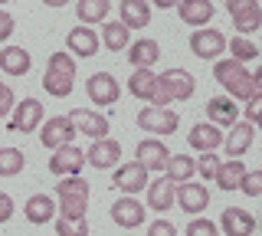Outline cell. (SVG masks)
<instances>
[{
	"label": "cell",
	"instance_id": "cell-42",
	"mask_svg": "<svg viewBox=\"0 0 262 236\" xmlns=\"http://www.w3.org/2000/svg\"><path fill=\"white\" fill-rule=\"evenodd\" d=\"M13 89L10 85H4V82H0V118H7V115H10V112H13Z\"/></svg>",
	"mask_w": 262,
	"mask_h": 236
},
{
	"label": "cell",
	"instance_id": "cell-44",
	"mask_svg": "<svg viewBox=\"0 0 262 236\" xmlns=\"http://www.w3.org/2000/svg\"><path fill=\"white\" fill-rule=\"evenodd\" d=\"M10 217H13V197L0 190V223H7Z\"/></svg>",
	"mask_w": 262,
	"mask_h": 236
},
{
	"label": "cell",
	"instance_id": "cell-7",
	"mask_svg": "<svg viewBox=\"0 0 262 236\" xmlns=\"http://www.w3.org/2000/svg\"><path fill=\"white\" fill-rule=\"evenodd\" d=\"M226 50V36L213 27H200L190 33V53L196 59H220Z\"/></svg>",
	"mask_w": 262,
	"mask_h": 236
},
{
	"label": "cell",
	"instance_id": "cell-10",
	"mask_svg": "<svg viewBox=\"0 0 262 236\" xmlns=\"http://www.w3.org/2000/svg\"><path fill=\"white\" fill-rule=\"evenodd\" d=\"M167 158H170V151H167V144L161 141V138H144V141H138V151H135V161L141 164L147 174H158V170L167 167Z\"/></svg>",
	"mask_w": 262,
	"mask_h": 236
},
{
	"label": "cell",
	"instance_id": "cell-32",
	"mask_svg": "<svg viewBox=\"0 0 262 236\" xmlns=\"http://www.w3.org/2000/svg\"><path fill=\"white\" fill-rule=\"evenodd\" d=\"M27 164V154L20 148H0V177H16Z\"/></svg>",
	"mask_w": 262,
	"mask_h": 236
},
{
	"label": "cell",
	"instance_id": "cell-47",
	"mask_svg": "<svg viewBox=\"0 0 262 236\" xmlns=\"http://www.w3.org/2000/svg\"><path fill=\"white\" fill-rule=\"evenodd\" d=\"M43 4H46V7H66L69 0H43Z\"/></svg>",
	"mask_w": 262,
	"mask_h": 236
},
{
	"label": "cell",
	"instance_id": "cell-13",
	"mask_svg": "<svg viewBox=\"0 0 262 236\" xmlns=\"http://www.w3.org/2000/svg\"><path fill=\"white\" fill-rule=\"evenodd\" d=\"M216 230H223L226 236H252L256 233V217L243 207H226L220 223H216Z\"/></svg>",
	"mask_w": 262,
	"mask_h": 236
},
{
	"label": "cell",
	"instance_id": "cell-25",
	"mask_svg": "<svg viewBox=\"0 0 262 236\" xmlns=\"http://www.w3.org/2000/svg\"><path fill=\"white\" fill-rule=\"evenodd\" d=\"M30 66H33V59L23 46H4V50H0V69H4L7 76H27Z\"/></svg>",
	"mask_w": 262,
	"mask_h": 236
},
{
	"label": "cell",
	"instance_id": "cell-46",
	"mask_svg": "<svg viewBox=\"0 0 262 236\" xmlns=\"http://www.w3.org/2000/svg\"><path fill=\"white\" fill-rule=\"evenodd\" d=\"M147 4H154V7H177L180 0H147Z\"/></svg>",
	"mask_w": 262,
	"mask_h": 236
},
{
	"label": "cell",
	"instance_id": "cell-2",
	"mask_svg": "<svg viewBox=\"0 0 262 236\" xmlns=\"http://www.w3.org/2000/svg\"><path fill=\"white\" fill-rule=\"evenodd\" d=\"M193 92H196V79L190 72L187 69H167V72H161V76H154L147 102H151L154 109H167L170 102H187Z\"/></svg>",
	"mask_w": 262,
	"mask_h": 236
},
{
	"label": "cell",
	"instance_id": "cell-27",
	"mask_svg": "<svg viewBox=\"0 0 262 236\" xmlns=\"http://www.w3.org/2000/svg\"><path fill=\"white\" fill-rule=\"evenodd\" d=\"M23 213H27L30 223L43 226V223H53V213H56V203L49 194H33L27 200V207H23Z\"/></svg>",
	"mask_w": 262,
	"mask_h": 236
},
{
	"label": "cell",
	"instance_id": "cell-6",
	"mask_svg": "<svg viewBox=\"0 0 262 236\" xmlns=\"http://www.w3.org/2000/svg\"><path fill=\"white\" fill-rule=\"evenodd\" d=\"M43 125V102L39 99H23L10 112V132L13 135H30Z\"/></svg>",
	"mask_w": 262,
	"mask_h": 236
},
{
	"label": "cell",
	"instance_id": "cell-49",
	"mask_svg": "<svg viewBox=\"0 0 262 236\" xmlns=\"http://www.w3.org/2000/svg\"><path fill=\"white\" fill-rule=\"evenodd\" d=\"M210 4H213V0H210Z\"/></svg>",
	"mask_w": 262,
	"mask_h": 236
},
{
	"label": "cell",
	"instance_id": "cell-45",
	"mask_svg": "<svg viewBox=\"0 0 262 236\" xmlns=\"http://www.w3.org/2000/svg\"><path fill=\"white\" fill-rule=\"evenodd\" d=\"M13 27H16V23H13V17H10V13H4V10H0V39H10V36H13Z\"/></svg>",
	"mask_w": 262,
	"mask_h": 236
},
{
	"label": "cell",
	"instance_id": "cell-35",
	"mask_svg": "<svg viewBox=\"0 0 262 236\" xmlns=\"http://www.w3.org/2000/svg\"><path fill=\"white\" fill-rule=\"evenodd\" d=\"M233 27H236V33H239V36L256 33V30L262 27V7H252V10L236 13V17H233Z\"/></svg>",
	"mask_w": 262,
	"mask_h": 236
},
{
	"label": "cell",
	"instance_id": "cell-40",
	"mask_svg": "<svg viewBox=\"0 0 262 236\" xmlns=\"http://www.w3.org/2000/svg\"><path fill=\"white\" fill-rule=\"evenodd\" d=\"M259 115H262V92H256L252 99H246V112L239 118H246L249 125H259Z\"/></svg>",
	"mask_w": 262,
	"mask_h": 236
},
{
	"label": "cell",
	"instance_id": "cell-16",
	"mask_svg": "<svg viewBox=\"0 0 262 236\" xmlns=\"http://www.w3.org/2000/svg\"><path fill=\"white\" fill-rule=\"evenodd\" d=\"M82 164H85V154H82L76 144H62V148H56L53 158H49V170H53V174H59V177L79 174Z\"/></svg>",
	"mask_w": 262,
	"mask_h": 236
},
{
	"label": "cell",
	"instance_id": "cell-41",
	"mask_svg": "<svg viewBox=\"0 0 262 236\" xmlns=\"http://www.w3.org/2000/svg\"><path fill=\"white\" fill-rule=\"evenodd\" d=\"M147 236H177V226L170 220H154L147 223Z\"/></svg>",
	"mask_w": 262,
	"mask_h": 236
},
{
	"label": "cell",
	"instance_id": "cell-38",
	"mask_svg": "<svg viewBox=\"0 0 262 236\" xmlns=\"http://www.w3.org/2000/svg\"><path fill=\"white\" fill-rule=\"evenodd\" d=\"M184 236H220V230H216V223H213V220L196 217V220H190V223H187Z\"/></svg>",
	"mask_w": 262,
	"mask_h": 236
},
{
	"label": "cell",
	"instance_id": "cell-26",
	"mask_svg": "<svg viewBox=\"0 0 262 236\" xmlns=\"http://www.w3.org/2000/svg\"><path fill=\"white\" fill-rule=\"evenodd\" d=\"M128 59H131V66H138V69L158 66V59H161L158 39H135V43H131V50H128Z\"/></svg>",
	"mask_w": 262,
	"mask_h": 236
},
{
	"label": "cell",
	"instance_id": "cell-1",
	"mask_svg": "<svg viewBox=\"0 0 262 236\" xmlns=\"http://www.w3.org/2000/svg\"><path fill=\"white\" fill-rule=\"evenodd\" d=\"M213 76H216V82L226 89V95L233 102H246L256 92H262V69L249 72L243 62H236V59H216Z\"/></svg>",
	"mask_w": 262,
	"mask_h": 236
},
{
	"label": "cell",
	"instance_id": "cell-48",
	"mask_svg": "<svg viewBox=\"0 0 262 236\" xmlns=\"http://www.w3.org/2000/svg\"><path fill=\"white\" fill-rule=\"evenodd\" d=\"M4 4H7V0H0V7H4Z\"/></svg>",
	"mask_w": 262,
	"mask_h": 236
},
{
	"label": "cell",
	"instance_id": "cell-29",
	"mask_svg": "<svg viewBox=\"0 0 262 236\" xmlns=\"http://www.w3.org/2000/svg\"><path fill=\"white\" fill-rule=\"evenodd\" d=\"M193 174H196V167H193V158H190V154H170V158H167L164 177H170L174 184H187Z\"/></svg>",
	"mask_w": 262,
	"mask_h": 236
},
{
	"label": "cell",
	"instance_id": "cell-28",
	"mask_svg": "<svg viewBox=\"0 0 262 236\" xmlns=\"http://www.w3.org/2000/svg\"><path fill=\"white\" fill-rule=\"evenodd\" d=\"M82 27H95V23H105V17L112 13V0H79L76 7Z\"/></svg>",
	"mask_w": 262,
	"mask_h": 236
},
{
	"label": "cell",
	"instance_id": "cell-18",
	"mask_svg": "<svg viewBox=\"0 0 262 236\" xmlns=\"http://www.w3.org/2000/svg\"><path fill=\"white\" fill-rule=\"evenodd\" d=\"M112 220L121 226V230H135V226L144 223V203H138L135 197H118L112 203Z\"/></svg>",
	"mask_w": 262,
	"mask_h": 236
},
{
	"label": "cell",
	"instance_id": "cell-22",
	"mask_svg": "<svg viewBox=\"0 0 262 236\" xmlns=\"http://www.w3.org/2000/svg\"><path fill=\"white\" fill-rule=\"evenodd\" d=\"M207 115H210V125H216V128H233L236 118H239V105L229 99V95H216V99L207 102Z\"/></svg>",
	"mask_w": 262,
	"mask_h": 236
},
{
	"label": "cell",
	"instance_id": "cell-21",
	"mask_svg": "<svg viewBox=\"0 0 262 236\" xmlns=\"http://www.w3.org/2000/svg\"><path fill=\"white\" fill-rule=\"evenodd\" d=\"M118 13H121V27L128 30H144L147 23H151V4L147 0H121L118 4Z\"/></svg>",
	"mask_w": 262,
	"mask_h": 236
},
{
	"label": "cell",
	"instance_id": "cell-14",
	"mask_svg": "<svg viewBox=\"0 0 262 236\" xmlns=\"http://www.w3.org/2000/svg\"><path fill=\"white\" fill-rule=\"evenodd\" d=\"M85 161H89V164H92L95 170L118 167V161H121V144L115 141V138H98L95 144H89Z\"/></svg>",
	"mask_w": 262,
	"mask_h": 236
},
{
	"label": "cell",
	"instance_id": "cell-8",
	"mask_svg": "<svg viewBox=\"0 0 262 236\" xmlns=\"http://www.w3.org/2000/svg\"><path fill=\"white\" fill-rule=\"evenodd\" d=\"M72 138H76V128H72L69 115L43 118V125H39V141H43L49 151L62 148V144H72Z\"/></svg>",
	"mask_w": 262,
	"mask_h": 236
},
{
	"label": "cell",
	"instance_id": "cell-37",
	"mask_svg": "<svg viewBox=\"0 0 262 236\" xmlns=\"http://www.w3.org/2000/svg\"><path fill=\"white\" fill-rule=\"evenodd\" d=\"M56 236H89L85 217H79V220H59V223H56Z\"/></svg>",
	"mask_w": 262,
	"mask_h": 236
},
{
	"label": "cell",
	"instance_id": "cell-30",
	"mask_svg": "<svg viewBox=\"0 0 262 236\" xmlns=\"http://www.w3.org/2000/svg\"><path fill=\"white\" fill-rule=\"evenodd\" d=\"M243 174H246V164L229 158V161H220V170H216V177H213V181H216L220 190H236L239 181H243Z\"/></svg>",
	"mask_w": 262,
	"mask_h": 236
},
{
	"label": "cell",
	"instance_id": "cell-11",
	"mask_svg": "<svg viewBox=\"0 0 262 236\" xmlns=\"http://www.w3.org/2000/svg\"><path fill=\"white\" fill-rule=\"evenodd\" d=\"M112 184H115V190L135 197V194H141L151 181H147V170L138 164V161H131V164H118V170H115V177H112Z\"/></svg>",
	"mask_w": 262,
	"mask_h": 236
},
{
	"label": "cell",
	"instance_id": "cell-9",
	"mask_svg": "<svg viewBox=\"0 0 262 236\" xmlns=\"http://www.w3.org/2000/svg\"><path fill=\"white\" fill-rule=\"evenodd\" d=\"M85 92H89V99L95 105H102V109H108V105H115L121 99V85L112 72H95V76H89Z\"/></svg>",
	"mask_w": 262,
	"mask_h": 236
},
{
	"label": "cell",
	"instance_id": "cell-24",
	"mask_svg": "<svg viewBox=\"0 0 262 236\" xmlns=\"http://www.w3.org/2000/svg\"><path fill=\"white\" fill-rule=\"evenodd\" d=\"M144 190H147V207H151V210L164 213V210L174 207V190H177V184L170 181V177H158V181L147 184Z\"/></svg>",
	"mask_w": 262,
	"mask_h": 236
},
{
	"label": "cell",
	"instance_id": "cell-4",
	"mask_svg": "<svg viewBox=\"0 0 262 236\" xmlns=\"http://www.w3.org/2000/svg\"><path fill=\"white\" fill-rule=\"evenodd\" d=\"M76 85V59L69 53H53L43 72V89L53 99H66Z\"/></svg>",
	"mask_w": 262,
	"mask_h": 236
},
{
	"label": "cell",
	"instance_id": "cell-36",
	"mask_svg": "<svg viewBox=\"0 0 262 236\" xmlns=\"http://www.w3.org/2000/svg\"><path fill=\"white\" fill-rule=\"evenodd\" d=\"M193 167H196V174H200L203 181H213V177H216V170H220V158H216V151L200 154V158L193 161Z\"/></svg>",
	"mask_w": 262,
	"mask_h": 236
},
{
	"label": "cell",
	"instance_id": "cell-31",
	"mask_svg": "<svg viewBox=\"0 0 262 236\" xmlns=\"http://www.w3.org/2000/svg\"><path fill=\"white\" fill-rule=\"evenodd\" d=\"M128 39H131V33L121 23H108L105 20L102 23V33H98V43H105V50H112V53H121L128 46Z\"/></svg>",
	"mask_w": 262,
	"mask_h": 236
},
{
	"label": "cell",
	"instance_id": "cell-39",
	"mask_svg": "<svg viewBox=\"0 0 262 236\" xmlns=\"http://www.w3.org/2000/svg\"><path fill=\"white\" fill-rule=\"evenodd\" d=\"M239 187L246 190V197H259L262 194V170H246Z\"/></svg>",
	"mask_w": 262,
	"mask_h": 236
},
{
	"label": "cell",
	"instance_id": "cell-3",
	"mask_svg": "<svg viewBox=\"0 0 262 236\" xmlns=\"http://www.w3.org/2000/svg\"><path fill=\"white\" fill-rule=\"evenodd\" d=\"M56 210H59V220H79L85 217V207H89V181L82 174H72V177H62L56 184Z\"/></svg>",
	"mask_w": 262,
	"mask_h": 236
},
{
	"label": "cell",
	"instance_id": "cell-15",
	"mask_svg": "<svg viewBox=\"0 0 262 236\" xmlns=\"http://www.w3.org/2000/svg\"><path fill=\"white\" fill-rule=\"evenodd\" d=\"M69 121H72V128L82 135H89V138H108V118L105 115H98V112L92 109H72L69 112Z\"/></svg>",
	"mask_w": 262,
	"mask_h": 236
},
{
	"label": "cell",
	"instance_id": "cell-34",
	"mask_svg": "<svg viewBox=\"0 0 262 236\" xmlns=\"http://www.w3.org/2000/svg\"><path fill=\"white\" fill-rule=\"evenodd\" d=\"M151 85H154V69H135L128 79V92L135 99H147L151 95Z\"/></svg>",
	"mask_w": 262,
	"mask_h": 236
},
{
	"label": "cell",
	"instance_id": "cell-20",
	"mask_svg": "<svg viewBox=\"0 0 262 236\" xmlns=\"http://www.w3.org/2000/svg\"><path fill=\"white\" fill-rule=\"evenodd\" d=\"M252 141H256V125H249V121H236L229 138H223V148L233 161H239L246 151L252 148Z\"/></svg>",
	"mask_w": 262,
	"mask_h": 236
},
{
	"label": "cell",
	"instance_id": "cell-23",
	"mask_svg": "<svg viewBox=\"0 0 262 236\" xmlns=\"http://www.w3.org/2000/svg\"><path fill=\"white\" fill-rule=\"evenodd\" d=\"M177 17L187 23V27H207L213 20V4L210 0H180L177 4Z\"/></svg>",
	"mask_w": 262,
	"mask_h": 236
},
{
	"label": "cell",
	"instance_id": "cell-43",
	"mask_svg": "<svg viewBox=\"0 0 262 236\" xmlns=\"http://www.w3.org/2000/svg\"><path fill=\"white\" fill-rule=\"evenodd\" d=\"M252 7H259V0H226L229 17H236V13H243V10H252Z\"/></svg>",
	"mask_w": 262,
	"mask_h": 236
},
{
	"label": "cell",
	"instance_id": "cell-5",
	"mask_svg": "<svg viewBox=\"0 0 262 236\" xmlns=\"http://www.w3.org/2000/svg\"><path fill=\"white\" fill-rule=\"evenodd\" d=\"M138 125H141L144 132L158 135V138H167V135H174L177 128H180V118H177V112H170V109L144 105V109L138 112Z\"/></svg>",
	"mask_w": 262,
	"mask_h": 236
},
{
	"label": "cell",
	"instance_id": "cell-33",
	"mask_svg": "<svg viewBox=\"0 0 262 236\" xmlns=\"http://www.w3.org/2000/svg\"><path fill=\"white\" fill-rule=\"evenodd\" d=\"M226 50L233 53V59H236V62H252V59H259V46L252 43V39H246V36L226 39Z\"/></svg>",
	"mask_w": 262,
	"mask_h": 236
},
{
	"label": "cell",
	"instance_id": "cell-12",
	"mask_svg": "<svg viewBox=\"0 0 262 236\" xmlns=\"http://www.w3.org/2000/svg\"><path fill=\"white\" fill-rule=\"evenodd\" d=\"M174 203L184 213H203V210L210 207V190L203 184H193V181H187V184H177V190H174Z\"/></svg>",
	"mask_w": 262,
	"mask_h": 236
},
{
	"label": "cell",
	"instance_id": "cell-17",
	"mask_svg": "<svg viewBox=\"0 0 262 236\" xmlns=\"http://www.w3.org/2000/svg\"><path fill=\"white\" fill-rule=\"evenodd\" d=\"M66 46H69V56H79V59H89V56H95L102 50L98 33L92 27H72L69 36H66Z\"/></svg>",
	"mask_w": 262,
	"mask_h": 236
},
{
	"label": "cell",
	"instance_id": "cell-19",
	"mask_svg": "<svg viewBox=\"0 0 262 236\" xmlns=\"http://www.w3.org/2000/svg\"><path fill=\"white\" fill-rule=\"evenodd\" d=\"M187 144H190L193 151H200V154L216 151V148H223V128L210 125V121H200V125L190 128V135H187Z\"/></svg>",
	"mask_w": 262,
	"mask_h": 236
}]
</instances>
